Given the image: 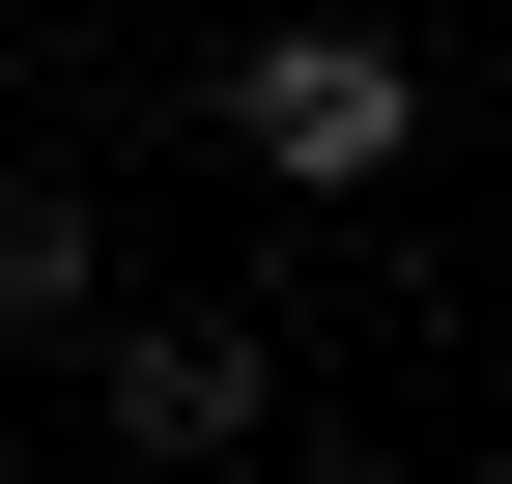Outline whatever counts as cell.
Instances as JSON below:
<instances>
[{
    "label": "cell",
    "mask_w": 512,
    "mask_h": 484,
    "mask_svg": "<svg viewBox=\"0 0 512 484\" xmlns=\"http://www.w3.org/2000/svg\"><path fill=\"white\" fill-rule=\"evenodd\" d=\"M114 428H143V456H256V342L228 314H143V342H114Z\"/></svg>",
    "instance_id": "2"
},
{
    "label": "cell",
    "mask_w": 512,
    "mask_h": 484,
    "mask_svg": "<svg viewBox=\"0 0 512 484\" xmlns=\"http://www.w3.org/2000/svg\"><path fill=\"white\" fill-rule=\"evenodd\" d=\"M0 314H29V342H86V200H57V171H0Z\"/></svg>",
    "instance_id": "3"
},
{
    "label": "cell",
    "mask_w": 512,
    "mask_h": 484,
    "mask_svg": "<svg viewBox=\"0 0 512 484\" xmlns=\"http://www.w3.org/2000/svg\"><path fill=\"white\" fill-rule=\"evenodd\" d=\"M228 143L285 171V200H370V171L427 143V86H399V29H342V0H313V29H256V57H228Z\"/></svg>",
    "instance_id": "1"
}]
</instances>
